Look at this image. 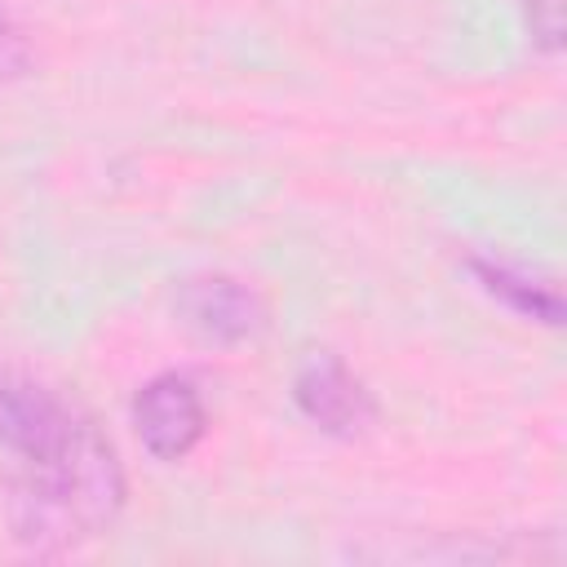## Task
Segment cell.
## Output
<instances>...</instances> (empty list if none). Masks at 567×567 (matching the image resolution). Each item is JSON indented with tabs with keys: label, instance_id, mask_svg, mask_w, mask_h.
Segmentation results:
<instances>
[{
	"label": "cell",
	"instance_id": "obj_1",
	"mask_svg": "<svg viewBox=\"0 0 567 567\" xmlns=\"http://www.w3.org/2000/svg\"><path fill=\"white\" fill-rule=\"evenodd\" d=\"M124 509V470L111 439L75 412L71 425L35 456L9 492L13 540L31 554H66L102 536Z\"/></svg>",
	"mask_w": 567,
	"mask_h": 567
},
{
	"label": "cell",
	"instance_id": "obj_2",
	"mask_svg": "<svg viewBox=\"0 0 567 567\" xmlns=\"http://www.w3.org/2000/svg\"><path fill=\"white\" fill-rule=\"evenodd\" d=\"M173 310L204 346H244L266 328V301L230 275H195L177 284Z\"/></svg>",
	"mask_w": 567,
	"mask_h": 567
},
{
	"label": "cell",
	"instance_id": "obj_3",
	"mask_svg": "<svg viewBox=\"0 0 567 567\" xmlns=\"http://www.w3.org/2000/svg\"><path fill=\"white\" fill-rule=\"evenodd\" d=\"M133 430L155 461H182L208 430L199 390L177 372L146 381L133 399Z\"/></svg>",
	"mask_w": 567,
	"mask_h": 567
},
{
	"label": "cell",
	"instance_id": "obj_4",
	"mask_svg": "<svg viewBox=\"0 0 567 567\" xmlns=\"http://www.w3.org/2000/svg\"><path fill=\"white\" fill-rule=\"evenodd\" d=\"M292 399L323 434H359L377 416L372 394L337 354H310L292 377Z\"/></svg>",
	"mask_w": 567,
	"mask_h": 567
},
{
	"label": "cell",
	"instance_id": "obj_5",
	"mask_svg": "<svg viewBox=\"0 0 567 567\" xmlns=\"http://www.w3.org/2000/svg\"><path fill=\"white\" fill-rule=\"evenodd\" d=\"M75 408H66L53 390H44L40 381L0 368V443L18 456H35L44 452L66 425H71Z\"/></svg>",
	"mask_w": 567,
	"mask_h": 567
},
{
	"label": "cell",
	"instance_id": "obj_6",
	"mask_svg": "<svg viewBox=\"0 0 567 567\" xmlns=\"http://www.w3.org/2000/svg\"><path fill=\"white\" fill-rule=\"evenodd\" d=\"M474 275L483 279V288L492 297H501L518 315H532L540 323H558L563 319V301H558V288L554 284H540L527 270L505 266V261H474Z\"/></svg>",
	"mask_w": 567,
	"mask_h": 567
},
{
	"label": "cell",
	"instance_id": "obj_7",
	"mask_svg": "<svg viewBox=\"0 0 567 567\" xmlns=\"http://www.w3.org/2000/svg\"><path fill=\"white\" fill-rule=\"evenodd\" d=\"M27 66H31V40L9 13H0V80H18L27 75Z\"/></svg>",
	"mask_w": 567,
	"mask_h": 567
},
{
	"label": "cell",
	"instance_id": "obj_8",
	"mask_svg": "<svg viewBox=\"0 0 567 567\" xmlns=\"http://www.w3.org/2000/svg\"><path fill=\"white\" fill-rule=\"evenodd\" d=\"M527 31L545 53H554L563 44V0H527Z\"/></svg>",
	"mask_w": 567,
	"mask_h": 567
}]
</instances>
